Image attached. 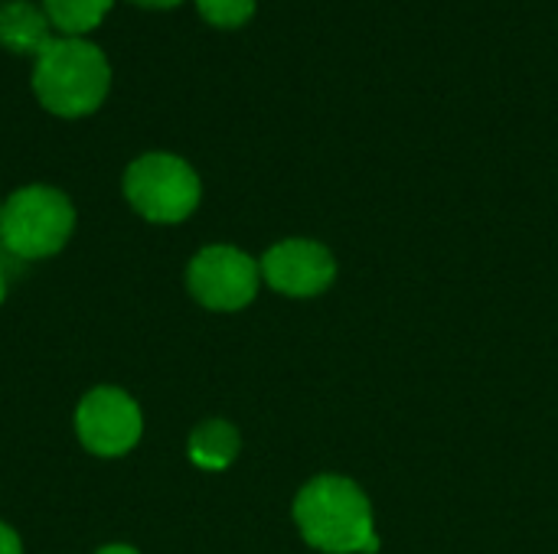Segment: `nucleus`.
Returning <instances> with one entry per match:
<instances>
[{
    "instance_id": "nucleus-7",
    "label": "nucleus",
    "mask_w": 558,
    "mask_h": 554,
    "mask_svg": "<svg viewBox=\"0 0 558 554\" xmlns=\"http://www.w3.org/2000/svg\"><path fill=\"white\" fill-rule=\"evenodd\" d=\"M258 268H262V278L278 294H288V297H314L327 291L337 278L333 255L324 245L304 242V238L278 242L275 248L265 251Z\"/></svg>"
},
{
    "instance_id": "nucleus-11",
    "label": "nucleus",
    "mask_w": 558,
    "mask_h": 554,
    "mask_svg": "<svg viewBox=\"0 0 558 554\" xmlns=\"http://www.w3.org/2000/svg\"><path fill=\"white\" fill-rule=\"evenodd\" d=\"M196 7L206 16V23L222 26V29H235L248 23L255 13V0H196Z\"/></svg>"
},
{
    "instance_id": "nucleus-6",
    "label": "nucleus",
    "mask_w": 558,
    "mask_h": 554,
    "mask_svg": "<svg viewBox=\"0 0 558 554\" xmlns=\"http://www.w3.org/2000/svg\"><path fill=\"white\" fill-rule=\"evenodd\" d=\"M262 268L232 245L203 248L186 268L190 294L209 310H242L258 291Z\"/></svg>"
},
{
    "instance_id": "nucleus-3",
    "label": "nucleus",
    "mask_w": 558,
    "mask_h": 554,
    "mask_svg": "<svg viewBox=\"0 0 558 554\" xmlns=\"http://www.w3.org/2000/svg\"><path fill=\"white\" fill-rule=\"evenodd\" d=\"M75 232V209L52 186H23L0 206V245L20 261H39L65 248Z\"/></svg>"
},
{
    "instance_id": "nucleus-13",
    "label": "nucleus",
    "mask_w": 558,
    "mask_h": 554,
    "mask_svg": "<svg viewBox=\"0 0 558 554\" xmlns=\"http://www.w3.org/2000/svg\"><path fill=\"white\" fill-rule=\"evenodd\" d=\"M131 3H141V7H154V10H170L183 0H131Z\"/></svg>"
},
{
    "instance_id": "nucleus-1",
    "label": "nucleus",
    "mask_w": 558,
    "mask_h": 554,
    "mask_svg": "<svg viewBox=\"0 0 558 554\" xmlns=\"http://www.w3.org/2000/svg\"><path fill=\"white\" fill-rule=\"evenodd\" d=\"M294 522L304 542L327 554H376L379 539L363 490L343 477H317L294 500Z\"/></svg>"
},
{
    "instance_id": "nucleus-8",
    "label": "nucleus",
    "mask_w": 558,
    "mask_h": 554,
    "mask_svg": "<svg viewBox=\"0 0 558 554\" xmlns=\"http://www.w3.org/2000/svg\"><path fill=\"white\" fill-rule=\"evenodd\" d=\"M49 16L46 10L33 7L29 0H7L0 7V42L10 52H23V56H39L52 36H49Z\"/></svg>"
},
{
    "instance_id": "nucleus-14",
    "label": "nucleus",
    "mask_w": 558,
    "mask_h": 554,
    "mask_svg": "<svg viewBox=\"0 0 558 554\" xmlns=\"http://www.w3.org/2000/svg\"><path fill=\"white\" fill-rule=\"evenodd\" d=\"M95 554H141L137 549H131V545H105V549H98Z\"/></svg>"
},
{
    "instance_id": "nucleus-2",
    "label": "nucleus",
    "mask_w": 558,
    "mask_h": 554,
    "mask_svg": "<svg viewBox=\"0 0 558 554\" xmlns=\"http://www.w3.org/2000/svg\"><path fill=\"white\" fill-rule=\"evenodd\" d=\"M111 85L105 52L82 36L52 39L33 69V91L39 104L59 118H85L101 108Z\"/></svg>"
},
{
    "instance_id": "nucleus-4",
    "label": "nucleus",
    "mask_w": 558,
    "mask_h": 554,
    "mask_svg": "<svg viewBox=\"0 0 558 554\" xmlns=\"http://www.w3.org/2000/svg\"><path fill=\"white\" fill-rule=\"evenodd\" d=\"M199 193L196 170L173 153H144L124 173V196L147 222L173 225L190 219L199 206Z\"/></svg>"
},
{
    "instance_id": "nucleus-5",
    "label": "nucleus",
    "mask_w": 558,
    "mask_h": 554,
    "mask_svg": "<svg viewBox=\"0 0 558 554\" xmlns=\"http://www.w3.org/2000/svg\"><path fill=\"white\" fill-rule=\"evenodd\" d=\"M144 418L137 402L111 385L92 389L75 408V434L95 457H124L137 447Z\"/></svg>"
},
{
    "instance_id": "nucleus-16",
    "label": "nucleus",
    "mask_w": 558,
    "mask_h": 554,
    "mask_svg": "<svg viewBox=\"0 0 558 554\" xmlns=\"http://www.w3.org/2000/svg\"><path fill=\"white\" fill-rule=\"evenodd\" d=\"M0 206H3V202H0Z\"/></svg>"
},
{
    "instance_id": "nucleus-12",
    "label": "nucleus",
    "mask_w": 558,
    "mask_h": 554,
    "mask_svg": "<svg viewBox=\"0 0 558 554\" xmlns=\"http://www.w3.org/2000/svg\"><path fill=\"white\" fill-rule=\"evenodd\" d=\"M0 554H23L20 535H16L7 522H0Z\"/></svg>"
},
{
    "instance_id": "nucleus-10",
    "label": "nucleus",
    "mask_w": 558,
    "mask_h": 554,
    "mask_svg": "<svg viewBox=\"0 0 558 554\" xmlns=\"http://www.w3.org/2000/svg\"><path fill=\"white\" fill-rule=\"evenodd\" d=\"M43 3L56 29H62L65 36H82L108 16L114 0H43Z\"/></svg>"
},
{
    "instance_id": "nucleus-15",
    "label": "nucleus",
    "mask_w": 558,
    "mask_h": 554,
    "mask_svg": "<svg viewBox=\"0 0 558 554\" xmlns=\"http://www.w3.org/2000/svg\"><path fill=\"white\" fill-rule=\"evenodd\" d=\"M3 297H7V278H3V271H0V304H3Z\"/></svg>"
},
{
    "instance_id": "nucleus-9",
    "label": "nucleus",
    "mask_w": 558,
    "mask_h": 554,
    "mask_svg": "<svg viewBox=\"0 0 558 554\" xmlns=\"http://www.w3.org/2000/svg\"><path fill=\"white\" fill-rule=\"evenodd\" d=\"M239 457V431L229 421H203L190 434V460L203 470H226Z\"/></svg>"
}]
</instances>
